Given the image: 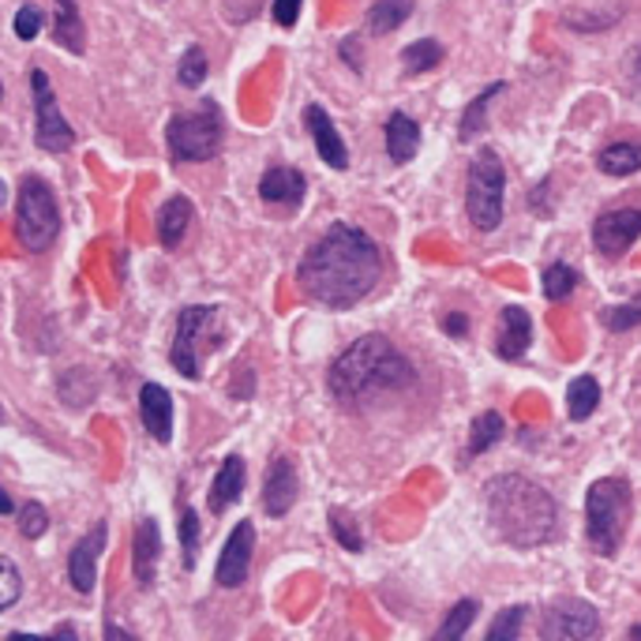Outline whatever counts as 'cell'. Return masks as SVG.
<instances>
[{"mask_svg":"<svg viewBox=\"0 0 641 641\" xmlns=\"http://www.w3.org/2000/svg\"><path fill=\"white\" fill-rule=\"evenodd\" d=\"M200 530H203V522H200V514L192 511V506H184L181 511V544H184V566H195V552H200Z\"/></svg>","mask_w":641,"mask_h":641,"instance_id":"d590c367","label":"cell"},{"mask_svg":"<svg viewBox=\"0 0 641 641\" xmlns=\"http://www.w3.org/2000/svg\"><path fill=\"white\" fill-rule=\"evenodd\" d=\"M57 230H60V211H57L54 188L41 177H23L19 181V200H16L19 244H23L27 252H46V247L54 244Z\"/></svg>","mask_w":641,"mask_h":641,"instance_id":"52a82bcc","label":"cell"},{"mask_svg":"<svg viewBox=\"0 0 641 641\" xmlns=\"http://www.w3.org/2000/svg\"><path fill=\"white\" fill-rule=\"evenodd\" d=\"M412 382H417V371H412L406 353L382 334L357 338L327 371V387L341 406H360V401L379 395H395Z\"/></svg>","mask_w":641,"mask_h":641,"instance_id":"7a4b0ae2","label":"cell"},{"mask_svg":"<svg viewBox=\"0 0 641 641\" xmlns=\"http://www.w3.org/2000/svg\"><path fill=\"white\" fill-rule=\"evenodd\" d=\"M382 278V252L371 236L353 222H334L319 241L308 247L297 282L308 301L346 312L371 297V289Z\"/></svg>","mask_w":641,"mask_h":641,"instance_id":"6da1fadb","label":"cell"},{"mask_svg":"<svg viewBox=\"0 0 641 641\" xmlns=\"http://www.w3.org/2000/svg\"><path fill=\"white\" fill-rule=\"evenodd\" d=\"M304 128L308 136L315 143V154L323 158L330 169H346L349 165V147L346 139H341V132L334 128V120H330V113L323 106H308L304 109Z\"/></svg>","mask_w":641,"mask_h":641,"instance_id":"5bb4252c","label":"cell"},{"mask_svg":"<svg viewBox=\"0 0 641 641\" xmlns=\"http://www.w3.org/2000/svg\"><path fill=\"white\" fill-rule=\"evenodd\" d=\"M330 533H334V541L346 547V552H365V536H360V530L346 511H330Z\"/></svg>","mask_w":641,"mask_h":641,"instance_id":"e575fe53","label":"cell"},{"mask_svg":"<svg viewBox=\"0 0 641 641\" xmlns=\"http://www.w3.org/2000/svg\"><path fill=\"white\" fill-rule=\"evenodd\" d=\"M195 218L192 203L184 200V195H173V200L162 203L158 211V244L165 252H173V247H181V241L188 236V225Z\"/></svg>","mask_w":641,"mask_h":641,"instance_id":"ffe728a7","label":"cell"},{"mask_svg":"<svg viewBox=\"0 0 641 641\" xmlns=\"http://www.w3.org/2000/svg\"><path fill=\"white\" fill-rule=\"evenodd\" d=\"M218 308L214 304H188L181 312L177 319V334H173V349H169V360H173V368L181 371L184 379H200L203 371H200V338H203V330L211 327V319Z\"/></svg>","mask_w":641,"mask_h":641,"instance_id":"30bf717a","label":"cell"},{"mask_svg":"<svg viewBox=\"0 0 641 641\" xmlns=\"http://www.w3.org/2000/svg\"><path fill=\"white\" fill-rule=\"evenodd\" d=\"M601 634V615H596L593 604L577 601V596H566V601H555L541 619V638L544 641H585Z\"/></svg>","mask_w":641,"mask_h":641,"instance_id":"9c48e42d","label":"cell"},{"mask_svg":"<svg viewBox=\"0 0 641 641\" xmlns=\"http://www.w3.org/2000/svg\"><path fill=\"white\" fill-rule=\"evenodd\" d=\"M601 323H604L608 330H615V334H623V330L641 327V289H638L634 301L604 308V312H601Z\"/></svg>","mask_w":641,"mask_h":641,"instance_id":"d6a6232c","label":"cell"},{"mask_svg":"<svg viewBox=\"0 0 641 641\" xmlns=\"http://www.w3.org/2000/svg\"><path fill=\"white\" fill-rule=\"evenodd\" d=\"M0 511H4V514H12V511H16V506H12V495H8V492H0Z\"/></svg>","mask_w":641,"mask_h":641,"instance_id":"7bdbcfd3","label":"cell"},{"mask_svg":"<svg viewBox=\"0 0 641 641\" xmlns=\"http://www.w3.org/2000/svg\"><path fill=\"white\" fill-rule=\"evenodd\" d=\"M41 23H46V19H41V8H35V4H23L16 12V35L23 41H35L41 35Z\"/></svg>","mask_w":641,"mask_h":641,"instance_id":"f35d334b","label":"cell"},{"mask_svg":"<svg viewBox=\"0 0 641 641\" xmlns=\"http://www.w3.org/2000/svg\"><path fill=\"white\" fill-rule=\"evenodd\" d=\"M484 514H488L492 533L511 547H541L555 536V499L547 495L541 484H533L530 477L518 473H503L492 477L484 488Z\"/></svg>","mask_w":641,"mask_h":641,"instance_id":"3957f363","label":"cell"},{"mask_svg":"<svg viewBox=\"0 0 641 641\" xmlns=\"http://www.w3.org/2000/svg\"><path fill=\"white\" fill-rule=\"evenodd\" d=\"M525 612L530 608H522V604H514V608H506V612L495 615V623L488 627V641H518L522 634V623H525Z\"/></svg>","mask_w":641,"mask_h":641,"instance_id":"836d02e7","label":"cell"},{"mask_svg":"<svg viewBox=\"0 0 641 641\" xmlns=\"http://www.w3.org/2000/svg\"><path fill=\"white\" fill-rule=\"evenodd\" d=\"M341 60H346V65H353V71L365 68V57H360L357 38H346V41H341Z\"/></svg>","mask_w":641,"mask_h":641,"instance_id":"60d3db41","label":"cell"},{"mask_svg":"<svg viewBox=\"0 0 641 641\" xmlns=\"http://www.w3.org/2000/svg\"><path fill=\"white\" fill-rule=\"evenodd\" d=\"M0 582H4V589H0V608H12L16 601H19V589H23V577H19V571H16V563L8 560H0Z\"/></svg>","mask_w":641,"mask_h":641,"instance_id":"74e56055","label":"cell"},{"mask_svg":"<svg viewBox=\"0 0 641 641\" xmlns=\"http://www.w3.org/2000/svg\"><path fill=\"white\" fill-rule=\"evenodd\" d=\"M409 16H412V0H376L368 12V27L371 35H390V30H398Z\"/></svg>","mask_w":641,"mask_h":641,"instance_id":"484cf974","label":"cell"},{"mask_svg":"<svg viewBox=\"0 0 641 641\" xmlns=\"http://www.w3.org/2000/svg\"><path fill=\"white\" fill-rule=\"evenodd\" d=\"M443 60V46L436 38H420L412 46L401 49V65H406V76H420V71H431Z\"/></svg>","mask_w":641,"mask_h":641,"instance_id":"f1b7e54d","label":"cell"},{"mask_svg":"<svg viewBox=\"0 0 641 641\" xmlns=\"http://www.w3.org/2000/svg\"><path fill=\"white\" fill-rule=\"evenodd\" d=\"M577 282H582V274L574 271V266H566V263H552L544 271V297L552 304H560V301H566V297L574 293L577 289Z\"/></svg>","mask_w":641,"mask_h":641,"instance_id":"f546056e","label":"cell"},{"mask_svg":"<svg viewBox=\"0 0 641 641\" xmlns=\"http://www.w3.org/2000/svg\"><path fill=\"white\" fill-rule=\"evenodd\" d=\"M57 638H76V627H60V630H54Z\"/></svg>","mask_w":641,"mask_h":641,"instance_id":"ee69618b","label":"cell"},{"mask_svg":"<svg viewBox=\"0 0 641 641\" xmlns=\"http://www.w3.org/2000/svg\"><path fill=\"white\" fill-rule=\"evenodd\" d=\"M596 406H601V382L593 376L571 379V387H566V412H571V420H589Z\"/></svg>","mask_w":641,"mask_h":641,"instance_id":"cb8c5ba5","label":"cell"},{"mask_svg":"<svg viewBox=\"0 0 641 641\" xmlns=\"http://www.w3.org/2000/svg\"><path fill=\"white\" fill-rule=\"evenodd\" d=\"M139 417H143V428H147L154 439L169 443L173 439V398H169V390L158 387V382H143Z\"/></svg>","mask_w":641,"mask_h":641,"instance_id":"e0dca14e","label":"cell"},{"mask_svg":"<svg viewBox=\"0 0 641 641\" xmlns=\"http://www.w3.org/2000/svg\"><path fill=\"white\" fill-rule=\"evenodd\" d=\"M477 612H480V604L477 601H458L447 612V619H443V627L436 630V638L439 641H458V638H465L469 634V627H473V619H477Z\"/></svg>","mask_w":641,"mask_h":641,"instance_id":"4dcf8cb0","label":"cell"},{"mask_svg":"<svg viewBox=\"0 0 641 641\" xmlns=\"http://www.w3.org/2000/svg\"><path fill=\"white\" fill-rule=\"evenodd\" d=\"M49 530V514L41 503H23L19 506V533L27 536V541H38V536H46Z\"/></svg>","mask_w":641,"mask_h":641,"instance_id":"8d00e7d4","label":"cell"},{"mask_svg":"<svg viewBox=\"0 0 641 641\" xmlns=\"http://www.w3.org/2000/svg\"><path fill=\"white\" fill-rule=\"evenodd\" d=\"M206 54H203V46H188L181 54V60H177V79H181V87H188V90H195V87H203V79H206Z\"/></svg>","mask_w":641,"mask_h":641,"instance_id":"1f68e13d","label":"cell"},{"mask_svg":"<svg viewBox=\"0 0 641 641\" xmlns=\"http://www.w3.org/2000/svg\"><path fill=\"white\" fill-rule=\"evenodd\" d=\"M158 560H162V533L154 518H139L136 536H132V571H136V585L147 593L158 577Z\"/></svg>","mask_w":641,"mask_h":641,"instance_id":"9a60e30c","label":"cell"},{"mask_svg":"<svg viewBox=\"0 0 641 641\" xmlns=\"http://www.w3.org/2000/svg\"><path fill=\"white\" fill-rule=\"evenodd\" d=\"M627 522H630V484L619 477L596 480L585 495V533L593 552L612 560L619 547H623Z\"/></svg>","mask_w":641,"mask_h":641,"instance_id":"277c9868","label":"cell"},{"mask_svg":"<svg viewBox=\"0 0 641 641\" xmlns=\"http://www.w3.org/2000/svg\"><path fill=\"white\" fill-rule=\"evenodd\" d=\"M60 12H57V23H54V41L68 49V54H82L87 49V35H82V19H79V4L76 0H57Z\"/></svg>","mask_w":641,"mask_h":641,"instance_id":"d4e9b609","label":"cell"},{"mask_svg":"<svg viewBox=\"0 0 641 641\" xmlns=\"http://www.w3.org/2000/svg\"><path fill=\"white\" fill-rule=\"evenodd\" d=\"M30 95H35V143L46 154H65L76 147V132L57 106V95L49 87V76L41 68L30 71Z\"/></svg>","mask_w":641,"mask_h":641,"instance_id":"ba28073f","label":"cell"},{"mask_svg":"<svg viewBox=\"0 0 641 641\" xmlns=\"http://www.w3.org/2000/svg\"><path fill=\"white\" fill-rule=\"evenodd\" d=\"M596 165L608 177H634L641 169V147L638 143H612V147L596 154Z\"/></svg>","mask_w":641,"mask_h":641,"instance_id":"603a6c76","label":"cell"},{"mask_svg":"<svg viewBox=\"0 0 641 641\" xmlns=\"http://www.w3.org/2000/svg\"><path fill=\"white\" fill-rule=\"evenodd\" d=\"M465 327H469V323H465V312H447V315H443V330H447L450 338H465Z\"/></svg>","mask_w":641,"mask_h":641,"instance_id":"b9f144b4","label":"cell"},{"mask_svg":"<svg viewBox=\"0 0 641 641\" xmlns=\"http://www.w3.org/2000/svg\"><path fill=\"white\" fill-rule=\"evenodd\" d=\"M106 536H109V525L98 522L82 541L71 547L68 555V577H71V589L76 593H95V582H98V555L106 552Z\"/></svg>","mask_w":641,"mask_h":641,"instance_id":"4fadbf2b","label":"cell"},{"mask_svg":"<svg viewBox=\"0 0 641 641\" xmlns=\"http://www.w3.org/2000/svg\"><path fill=\"white\" fill-rule=\"evenodd\" d=\"M417 150H420L417 120L406 117V113H390V120H387V154H390V162L406 165Z\"/></svg>","mask_w":641,"mask_h":641,"instance_id":"7402d4cb","label":"cell"},{"mask_svg":"<svg viewBox=\"0 0 641 641\" xmlns=\"http://www.w3.org/2000/svg\"><path fill=\"white\" fill-rule=\"evenodd\" d=\"M638 236H641V211H630V206H623V211H608L593 222L596 252L612 255V260L623 255Z\"/></svg>","mask_w":641,"mask_h":641,"instance_id":"7c38bea8","label":"cell"},{"mask_svg":"<svg viewBox=\"0 0 641 641\" xmlns=\"http://www.w3.org/2000/svg\"><path fill=\"white\" fill-rule=\"evenodd\" d=\"M244 480H247V469H244V458H225L218 477L211 484V514H225L230 506L244 495Z\"/></svg>","mask_w":641,"mask_h":641,"instance_id":"44dd1931","label":"cell"},{"mask_svg":"<svg viewBox=\"0 0 641 641\" xmlns=\"http://www.w3.org/2000/svg\"><path fill=\"white\" fill-rule=\"evenodd\" d=\"M222 136H225V124H222V109L214 101H203V109L195 113H177L165 128V143H169L173 162H211L218 158L222 150Z\"/></svg>","mask_w":641,"mask_h":641,"instance_id":"5b68a950","label":"cell"},{"mask_svg":"<svg viewBox=\"0 0 641 641\" xmlns=\"http://www.w3.org/2000/svg\"><path fill=\"white\" fill-rule=\"evenodd\" d=\"M301 4L304 0H274V23L297 27V19H301Z\"/></svg>","mask_w":641,"mask_h":641,"instance_id":"ab89813d","label":"cell"},{"mask_svg":"<svg viewBox=\"0 0 641 641\" xmlns=\"http://www.w3.org/2000/svg\"><path fill=\"white\" fill-rule=\"evenodd\" d=\"M308 192V177L293 165H271V169L260 177V195L266 203H278V206H301Z\"/></svg>","mask_w":641,"mask_h":641,"instance_id":"ac0fdd59","label":"cell"},{"mask_svg":"<svg viewBox=\"0 0 641 641\" xmlns=\"http://www.w3.org/2000/svg\"><path fill=\"white\" fill-rule=\"evenodd\" d=\"M503 206H506V173L503 158L492 147H480L477 158L469 165V188H465V211L469 222L480 233H492L503 222Z\"/></svg>","mask_w":641,"mask_h":641,"instance_id":"8992f818","label":"cell"},{"mask_svg":"<svg viewBox=\"0 0 641 641\" xmlns=\"http://www.w3.org/2000/svg\"><path fill=\"white\" fill-rule=\"evenodd\" d=\"M503 95V82H492L484 95H477L465 106V113H462V124H458V136H462V143H469L477 132H484V117H488V106H492V98H499Z\"/></svg>","mask_w":641,"mask_h":641,"instance_id":"83f0119b","label":"cell"},{"mask_svg":"<svg viewBox=\"0 0 641 641\" xmlns=\"http://www.w3.org/2000/svg\"><path fill=\"white\" fill-rule=\"evenodd\" d=\"M252 552H255V525L236 522V530L230 533V541H225L222 555H218L214 582L222 589H241L247 577V566H252Z\"/></svg>","mask_w":641,"mask_h":641,"instance_id":"8fae6325","label":"cell"},{"mask_svg":"<svg viewBox=\"0 0 641 641\" xmlns=\"http://www.w3.org/2000/svg\"><path fill=\"white\" fill-rule=\"evenodd\" d=\"M297 488H301V484H297L293 458H274L263 477V511L271 514V518H282V514L293 511Z\"/></svg>","mask_w":641,"mask_h":641,"instance_id":"2e32d148","label":"cell"},{"mask_svg":"<svg viewBox=\"0 0 641 641\" xmlns=\"http://www.w3.org/2000/svg\"><path fill=\"white\" fill-rule=\"evenodd\" d=\"M630 638H638V641H641V623H638V627H630Z\"/></svg>","mask_w":641,"mask_h":641,"instance_id":"f6af8a7d","label":"cell"},{"mask_svg":"<svg viewBox=\"0 0 641 641\" xmlns=\"http://www.w3.org/2000/svg\"><path fill=\"white\" fill-rule=\"evenodd\" d=\"M503 431H506V420L499 417V412H480V417H473L469 424V454H484V450H492L495 443L503 439Z\"/></svg>","mask_w":641,"mask_h":641,"instance_id":"4316f807","label":"cell"},{"mask_svg":"<svg viewBox=\"0 0 641 641\" xmlns=\"http://www.w3.org/2000/svg\"><path fill=\"white\" fill-rule=\"evenodd\" d=\"M530 341H533V319H530V312L518 308V304L503 308V315H499V346H495V353H499L503 360H522L525 349H530Z\"/></svg>","mask_w":641,"mask_h":641,"instance_id":"d6986e66","label":"cell"}]
</instances>
